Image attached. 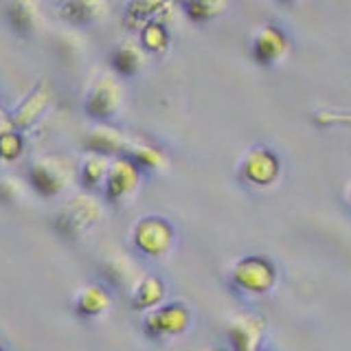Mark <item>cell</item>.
Listing matches in <instances>:
<instances>
[{
    "label": "cell",
    "mask_w": 351,
    "mask_h": 351,
    "mask_svg": "<svg viewBox=\"0 0 351 351\" xmlns=\"http://www.w3.org/2000/svg\"><path fill=\"white\" fill-rule=\"evenodd\" d=\"M5 119V114H3V110H0V121H3Z\"/></svg>",
    "instance_id": "obj_24"
},
{
    "label": "cell",
    "mask_w": 351,
    "mask_h": 351,
    "mask_svg": "<svg viewBox=\"0 0 351 351\" xmlns=\"http://www.w3.org/2000/svg\"><path fill=\"white\" fill-rule=\"evenodd\" d=\"M125 156H130L132 160H134L141 169H149V171H160L167 167V156L158 149L149 145V143H130L128 147V154Z\"/></svg>",
    "instance_id": "obj_16"
},
{
    "label": "cell",
    "mask_w": 351,
    "mask_h": 351,
    "mask_svg": "<svg viewBox=\"0 0 351 351\" xmlns=\"http://www.w3.org/2000/svg\"><path fill=\"white\" fill-rule=\"evenodd\" d=\"M162 296V283L156 277H147L145 281L136 283V292H134V307L136 310H145L160 301Z\"/></svg>",
    "instance_id": "obj_21"
},
{
    "label": "cell",
    "mask_w": 351,
    "mask_h": 351,
    "mask_svg": "<svg viewBox=\"0 0 351 351\" xmlns=\"http://www.w3.org/2000/svg\"><path fill=\"white\" fill-rule=\"evenodd\" d=\"M143 49L147 53H162L169 47V33L165 29L162 22H149L141 29V40Z\"/></svg>",
    "instance_id": "obj_20"
},
{
    "label": "cell",
    "mask_w": 351,
    "mask_h": 351,
    "mask_svg": "<svg viewBox=\"0 0 351 351\" xmlns=\"http://www.w3.org/2000/svg\"><path fill=\"white\" fill-rule=\"evenodd\" d=\"M7 18L16 33L25 38L36 36L44 25L40 0H9L7 3Z\"/></svg>",
    "instance_id": "obj_12"
},
{
    "label": "cell",
    "mask_w": 351,
    "mask_h": 351,
    "mask_svg": "<svg viewBox=\"0 0 351 351\" xmlns=\"http://www.w3.org/2000/svg\"><path fill=\"white\" fill-rule=\"evenodd\" d=\"M60 16L77 27H93L104 22L110 14L108 0H60Z\"/></svg>",
    "instance_id": "obj_10"
},
{
    "label": "cell",
    "mask_w": 351,
    "mask_h": 351,
    "mask_svg": "<svg viewBox=\"0 0 351 351\" xmlns=\"http://www.w3.org/2000/svg\"><path fill=\"white\" fill-rule=\"evenodd\" d=\"M108 305H110L108 292L99 288V285H90V288H84L80 299H77V312L82 316H97L104 310H108Z\"/></svg>",
    "instance_id": "obj_18"
},
{
    "label": "cell",
    "mask_w": 351,
    "mask_h": 351,
    "mask_svg": "<svg viewBox=\"0 0 351 351\" xmlns=\"http://www.w3.org/2000/svg\"><path fill=\"white\" fill-rule=\"evenodd\" d=\"M281 5H296V3H301V0H279Z\"/></svg>",
    "instance_id": "obj_23"
},
{
    "label": "cell",
    "mask_w": 351,
    "mask_h": 351,
    "mask_svg": "<svg viewBox=\"0 0 351 351\" xmlns=\"http://www.w3.org/2000/svg\"><path fill=\"white\" fill-rule=\"evenodd\" d=\"M228 7V0H186L184 11L191 22H208L224 14Z\"/></svg>",
    "instance_id": "obj_19"
},
{
    "label": "cell",
    "mask_w": 351,
    "mask_h": 351,
    "mask_svg": "<svg viewBox=\"0 0 351 351\" xmlns=\"http://www.w3.org/2000/svg\"><path fill=\"white\" fill-rule=\"evenodd\" d=\"M189 323V314L180 305H169L162 307L156 314L147 316L145 327L152 336H173L180 334L182 329Z\"/></svg>",
    "instance_id": "obj_15"
},
{
    "label": "cell",
    "mask_w": 351,
    "mask_h": 351,
    "mask_svg": "<svg viewBox=\"0 0 351 351\" xmlns=\"http://www.w3.org/2000/svg\"><path fill=\"white\" fill-rule=\"evenodd\" d=\"M108 167H110V156H104V154H88L84 158L82 167H80V176L82 182L88 189H99L106 182L108 176Z\"/></svg>",
    "instance_id": "obj_17"
},
{
    "label": "cell",
    "mask_w": 351,
    "mask_h": 351,
    "mask_svg": "<svg viewBox=\"0 0 351 351\" xmlns=\"http://www.w3.org/2000/svg\"><path fill=\"white\" fill-rule=\"evenodd\" d=\"M29 173L42 195H58L73 180V165L62 156H44L31 165Z\"/></svg>",
    "instance_id": "obj_3"
},
{
    "label": "cell",
    "mask_w": 351,
    "mask_h": 351,
    "mask_svg": "<svg viewBox=\"0 0 351 351\" xmlns=\"http://www.w3.org/2000/svg\"><path fill=\"white\" fill-rule=\"evenodd\" d=\"M173 3H176V0H173ZM178 3H182V5H184V3H186V0H178Z\"/></svg>",
    "instance_id": "obj_25"
},
{
    "label": "cell",
    "mask_w": 351,
    "mask_h": 351,
    "mask_svg": "<svg viewBox=\"0 0 351 351\" xmlns=\"http://www.w3.org/2000/svg\"><path fill=\"white\" fill-rule=\"evenodd\" d=\"M51 104V90L47 82H42L36 86V90H33L25 101H22V106L16 110L14 114L7 117L9 119V125L11 130H22V128H29L33 121H36L44 110H47V106Z\"/></svg>",
    "instance_id": "obj_14"
},
{
    "label": "cell",
    "mask_w": 351,
    "mask_h": 351,
    "mask_svg": "<svg viewBox=\"0 0 351 351\" xmlns=\"http://www.w3.org/2000/svg\"><path fill=\"white\" fill-rule=\"evenodd\" d=\"M233 281L246 292L261 294L274 283V270L263 259H244L241 263H237V268L233 272Z\"/></svg>",
    "instance_id": "obj_13"
},
{
    "label": "cell",
    "mask_w": 351,
    "mask_h": 351,
    "mask_svg": "<svg viewBox=\"0 0 351 351\" xmlns=\"http://www.w3.org/2000/svg\"><path fill=\"white\" fill-rule=\"evenodd\" d=\"M147 62H149V53L134 38L119 42L112 51V58H110V64H112V69L121 77H136L141 71H145Z\"/></svg>",
    "instance_id": "obj_11"
},
{
    "label": "cell",
    "mask_w": 351,
    "mask_h": 351,
    "mask_svg": "<svg viewBox=\"0 0 351 351\" xmlns=\"http://www.w3.org/2000/svg\"><path fill=\"white\" fill-rule=\"evenodd\" d=\"M130 138L123 134L119 128H112L108 123L95 125L88 130V134L84 136V147L93 154H104V156H125L130 147Z\"/></svg>",
    "instance_id": "obj_8"
},
{
    "label": "cell",
    "mask_w": 351,
    "mask_h": 351,
    "mask_svg": "<svg viewBox=\"0 0 351 351\" xmlns=\"http://www.w3.org/2000/svg\"><path fill=\"white\" fill-rule=\"evenodd\" d=\"M125 104V90L114 75L101 73L88 88L86 95V112L97 121L114 119Z\"/></svg>",
    "instance_id": "obj_1"
},
{
    "label": "cell",
    "mask_w": 351,
    "mask_h": 351,
    "mask_svg": "<svg viewBox=\"0 0 351 351\" xmlns=\"http://www.w3.org/2000/svg\"><path fill=\"white\" fill-rule=\"evenodd\" d=\"M290 53L288 36L272 25L259 27L252 36V55L263 66H279Z\"/></svg>",
    "instance_id": "obj_6"
},
{
    "label": "cell",
    "mask_w": 351,
    "mask_h": 351,
    "mask_svg": "<svg viewBox=\"0 0 351 351\" xmlns=\"http://www.w3.org/2000/svg\"><path fill=\"white\" fill-rule=\"evenodd\" d=\"M173 14V0H128L125 5V27L141 31L149 22H165Z\"/></svg>",
    "instance_id": "obj_7"
},
{
    "label": "cell",
    "mask_w": 351,
    "mask_h": 351,
    "mask_svg": "<svg viewBox=\"0 0 351 351\" xmlns=\"http://www.w3.org/2000/svg\"><path fill=\"white\" fill-rule=\"evenodd\" d=\"M171 228L167 222H162L158 217H145L143 222H138L136 230H134V241L136 246L147 252L152 257L165 255L171 248Z\"/></svg>",
    "instance_id": "obj_9"
},
{
    "label": "cell",
    "mask_w": 351,
    "mask_h": 351,
    "mask_svg": "<svg viewBox=\"0 0 351 351\" xmlns=\"http://www.w3.org/2000/svg\"><path fill=\"white\" fill-rule=\"evenodd\" d=\"M141 186V167L130 156H114L110 158L108 176L104 182L106 195L112 202L121 204L136 195Z\"/></svg>",
    "instance_id": "obj_2"
},
{
    "label": "cell",
    "mask_w": 351,
    "mask_h": 351,
    "mask_svg": "<svg viewBox=\"0 0 351 351\" xmlns=\"http://www.w3.org/2000/svg\"><path fill=\"white\" fill-rule=\"evenodd\" d=\"M99 215H101V206H99V202L93 195H88V193L75 195L73 200L60 211L58 228L64 235L75 237V235L84 233L86 228H90L99 219Z\"/></svg>",
    "instance_id": "obj_5"
},
{
    "label": "cell",
    "mask_w": 351,
    "mask_h": 351,
    "mask_svg": "<svg viewBox=\"0 0 351 351\" xmlns=\"http://www.w3.org/2000/svg\"><path fill=\"white\" fill-rule=\"evenodd\" d=\"M279 173H281V162L268 147L255 145L241 156L239 176L241 180L252 186H268L272 182H277Z\"/></svg>",
    "instance_id": "obj_4"
},
{
    "label": "cell",
    "mask_w": 351,
    "mask_h": 351,
    "mask_svg": "<svg viewBox=\"0 0 351 351\" xmlns=\"http://www.w3.org/2000/svg\"><path fill=\"white\" fill-rule=\"evenodd\" d=\"M106 274L108 279L112 281L114 285H128V283H138L134 281V274H136V268L134 263H132L128 257H114L106 263Z\"/></svg>",
    "instance_id": "obj_22"
}]
</instances>
